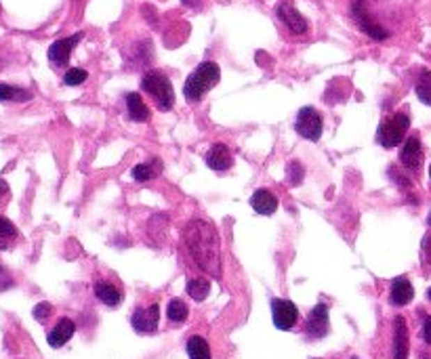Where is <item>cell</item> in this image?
Here are the masks:
<instances>
[{"instance_id": "6da1fadb", "label": "cell", "mask_w": 431, "mask_h": 359, "mask_svg": "<svg viewBox=\"0 0 431 359\" xmlns=\"http://www.w3.org/2000/svg\"><path fill=\"white\" fill-rule=\"evenodd\" d=\"M185 248L191 261L212 278L221 276V253H219V233L206 218H191L183 231Z\"/></svg>"}, {"instance_id": "7a4b0ae2", "label": "cell", "mask_w": 431, "mask_h": 359, "mask_svg": "<svg viewBox=\"0 0 431 359\" xmlns=\"http://www.w3.org/2000/svg\"><path fill=\"white\" fill-rule=\"evenodd\" d=\"M221 80V70L217 63L212 61H204L200 63L185 80V86H183V95L187 101L196 103L200 101L214 84H217Z\"/></svg>"}, {"instance_id": "3957f363", "label": "cell", "mask_w": 431, "mask_h": 359, "mask_svg": "<svg viewBox=\"0 0 431 359\" xmlns=\"http://www.w3.org/2000/svg\"><path fill=\"white\" fill-rule=\"evenodd\" d=\"M410 129V118L406 111H395L391 115H387L383 122L379 125V131H377V141L381 147L385 150H391L395 145L402 143V139L406 137Z\"/></svg>"}, {"instance_id": "277c9868", "label": "cell", "mask_w": 431, "mask_h": 359, "mask_svg": "<svg viewBox=\"0 0 431 359\" xmlns=\"http://www.w3.org/2000/svg\"><path fill=\"white\" fill-rule=\"evenodd\" d=\"M141 88L154 99L158 109H162V111L173 109L175 90H173V84H171L169 76H164L162 72H148L141 80Z\"/></svg>"}, {"instance_id": "5b68a950", "label": "cell", "mask_w": 431, "mask_h": 359, "mask_svg": "<svg viewBox=\"0 0 431 359\" xmlns=\"http://www.w3.org/2000/svg\"><path fill=\"white\" fill-rule=\"evenodd\" d=\"M322 129H324V122H322V115L318 109L313 107H303L297 113V122H295V131L307 139V141H318L322 137Z\"/></svg>"}, {"instance_id": "8992f818", "label": "cell", "mask_w": 431, "mask_h": 359, "mask_svg": "<svg viewBox=\"0 0 431 359\" xmlns=\"http://www.w3.org/2000/svg\"><path fill=\"white\" fill-rule=\"evenodd\" d=\"M272 317L274 326L278 330H292L299 321V309L295 303L286 298H274L272 301Z\"/></svg>"}, {"instance_id": "52a82bcc", "label": "cell", "mask_w": 431, "mask_h": 359, "mask_svg": "<svg viewBox=\"0 0 431 359\" xmlns=\"http://www.w3.org/2000/svg\"><path fill=\"white\" fill-rule=\"evenodd\" d=\"M331 321H329V307L324 303H320L311 309L305 321V332L311 338H324L329 334Z\"/></svg>"}, {"instance_id": "ba28073f", "label": "cell", "mask_w": 431, "mask_h": 359, "mask_svg": "<svg viewBox=\"0 0 431 359\" xmlns=\"http://www.w3.org/2000/svg\"><path fill=\"white\" fill-rule=\"evenodd\" d=\"M158 321H160V307L154 303L150 307H137L133 317H131V324L133 328L139 332V334H152L158 330Z\"/></svg>"}, {"instance_id": "9c48e42d", "label": "cell", "mask_w": 431, "mask_h": 359, "mask_svg": "<svg viewBox=\"0 0 431 359\" xmlns=\"http://www.w3.org/2000/svg\"><path fill=\"white\" fill-rule=\"evenodd\" d=\"M82 40V32H76L74 36L70 38H61V40H55L51 47H49V61L53 65H65L70 61V55L72 51L76 49V45Z\"/></svg>"}, {"instance_id": "30bf717a", "label": "cell", "mask_w": 431, "mask_h": 359, "mask_svg": "<svg viewBox=\"0 0 431 359\" xmlns=\"http://www.w3.org/2000/svg\"><path fill=\"white\" fill-rule=\"evenodd\" d=\"M400 162L412 173L421 170V166H423V147H421V141L416 137L406 139V143L402 145V152H400Z\"/></svg>"}, {"instance_id": "8fae6325", "label": "cell", "mask_w": 431, "mask_h": 359, "mask_svg": "<svg viewBox=\"0 0 431 359\" xmlns=\"http://www.w3.org/2000/svg\"><path fill=\"white\" fill-rule=\"evenodd\" d=\"M206 164H208V168H212V170L226 173L228 168H232V164H234V156H232V152H230L228 145H224V143H214V145L208 150V154H206Z\"/></svg>"}, {"instance_id": "7c38bea8", "label": "cell", "mask_w": 431, "mask_h": 359, "mask_svg": "<svg viewBox=\"0 0 431 359\" xmlns=\"http://www.w3.org/2000/svg\"><path fill=\"white\" fill-rule=\"evenodd\" d=\"M408 326L404 317H393V359H408Z\"/></svg>"}, {"instance_id": "4fadbf2b", "label": "cell", "mask_w": 431, "mask_h": 359, "mask_svg": "<svg viewBox=\"0 0 431 359\" xmlns=\"http://www.w3.org/2000/svg\"><path fill=\"white\" fill-rule=\"evenodd\" d=\"M278 15L284 22V26L292 32V34H305L307 32V22L305 17L290 5V3H282L278 7Z\"/></svg>"}, {"instance_id": "5bb4252c", "label": "cell", "mask_w": 431, "mask_h": 359, "mask_svg": "<svg viewBox=\"0 0 431 359\" xmlns=\"http://www.w3.org/2000/svg\"><path fill=\"white\" fill-rule=\"evenodd\" d=\"M414 298V288L408 278H395L389 290V303L393 307H404Z\"/></svg>"}, {"instance_id": "9a60e30c", "label": "cell", "mask_w": 431, "mask_h": 359, "mask_svg": "<svg viewBox=\"0 0 431 359\" xmlns=\"http://www.w3.org/2000/svg\"><path fill=\"white\" fill-rule=\"evenodd\" d=\"M74 332H76V324H74L72 319H68V317H61V319L57 321V326L49 332L47 340H49L51 346L59 349V346H63V344L74 336Z\"/></svg>"}, {"instance_id": "2e32d148", "label": "cell", "mask_w": 431, "mask_h": 359, "mask_svg": "<svg viewBox=\"0 0 431 359\" xmlns=\"http://www.w3.org/2000/svg\"><path fill=\"white\" fill-rule=\"evenodd\" d=\"M93 290H95V296H97L103 305H107V307H118V305L123 303V292H120L112 282L101 280V282H97V284L93 286Z\"/></svg>"}, {"instance_id": "e0dca14e", "label": "cell", "mask_w": 431, "mask_h": 359, "mask_svg": "<svg viewBox=\"0 0 431 359\" xmlns=\"http://www.w3.org/2000/svg\"><path fill=\"white\" fill-rule=\"evenodd\" d=\"M251 206L259 214H274L278 210V198L267 189H257L251 198Z\"/></svg>"}, {"instance_id": "ac0fdd59", "label": "cell", "mask_w": 431, "mask_h": 359, "mask_svg": "<svg viewBox=\"0 0 431 359\" xmlns=\"http://www.w3.org/2000/svg\"><path fill=\"white\" fill-rule=\"evenodd\" d=\"M125 101H127V109H129L131 120H135V122H146V120H150V107L146 105V101L141 99L139 93H129L125 97Z\"/></svg>"}, {"instance_id": "d6986e66", "label": "cell", "mask_w": 431, "mask_h": 359, "mask_svg": "<svg viewBox=\"0 0 431 359\" xmlns=\"http://www.w3.org/2000/svg\"><path fill=\"white\" fill-rule=\"evenodd\" d=\"M160 173H162V162H160L158 158H154V160H150V162L137 164V166L133 168V179L139 181V183H143V181L156 179Z\"/></svg>"}, {"instance_id": "ffe728a7", "label": "cell", "mask_w": 431, "mask_h": 359, "mask_svg": "<svg viewBox=\"0 0 431 359\" xmlns=\"http://www.w3.org/2000/svg\"><path fill=\"white\" fill-rule=\"evenodd\" d=\"M17 235H19L17 227L7 216H0V250L11 248L13 242L17 239Z\"/></svg>"}, {"instance_id": "44dd1931", "label": "cell", "mask_w": 431, "mask_h": 359, "mask_svg": "<svg viewBox=\"0 0 431 359\" xmlns=\"http://www.w3.org/2000/svg\"><path fill=\"white\" fill-rule=\"evenodd\" d=\"M187 355L189 359H210V346L206 342V338L202 336H191L187 340Z\"/></svg>"}, {"instance_id": "7402d4cb", "label": "cell", "mask_w": 431, "mask_h": 359, "mask_svg": "<svg viewBox=\"0 0 431 359\" xmlns=\"http://www.w3.org/2000/svg\"><path fill=\"white\" fill-rule=\"evenodd\" d=\"M414 90H416V97H418L425 105L431 107V72H429V70H423V72L418 74V80H416Z\"/></svg>"}, {"instance_id": "603a6c76", "label": "cell", "mask_w": 431, "mask_h": 359, "mask_svg": "<svg viewBox=\"0 0 431 359\" xmlns=\"http://www.w3.org/2000/svg\"><path fill=\"white\" fill-rule=\"evenodd\" d=\"M30 99H32V93H30V90L17 88V86H11V84H0V101H17V103H24V101H30Z\"/></svg>"}, {"instance_id": "cb8c5ba5", "label": "cell", "mask_w": 431, "mask_h": 359, "mask_svg": "<svg viewBox=\"0 0 431 359\" xmlns=\"http://www.w3.org/2000/svg\"><path fill=\"white\" fill-rule=\"evenodd\" d=\"M187 294L194 298V301H204L206 296H208V292H210V282L208 280H204V278H194V280H189L187 282Z\"/></svg>"}, {"instance_id": "d4e9b609", "label": "cell", "mask_w": 431, "mask_h": 359, "mask_svg": "<svg viewBox=\"0 0 431 359\" xmlns=\"http://www.w3.org/2000/svg\"><path fill=\"white\" fill-rule=\"evenodd\" d=\"M166 315H169V319H171V321L179 324V321H185V319H187L189 309H187V305H185L181 298H173V301L169 303Z\"/></svg>"}, {"instance_id": "484cf974", "label": "cell", "mask_w": 431, "mask_h": 359, "mask_svg": "<svg viewBox=\"0 0 431 359\" xmlns=\"http://www.w3.org/2000/svg\"><path fill=\"white\" fill-rule=\"evenodd\" d=\"M86 78H88V74H86L84 70H80V67H72V70L65 72V76H63V84H68V86H78V84H82Z\"/></svg>"}, {"instance_id": "4316f807", "label": "cell", "mask_w": 431, "mask_h": 359, "mask_svg": "<svg viewBox=\"0 0 431 359\" xmlns=\"http://www.w3.org/2000/svg\"><path fill=\"white\" fill-rule=\"evenodd\" d=\"M286 175H288V183L290 185H299L301 179H303V164L297 162V160H290L288 168H286Z\"/></svg>"}, {"instance_id": "83f0119b", "label": "cell", "mask_w": 431, "mask_h": 359, "mask_svg": "<svg viewBox=\"0 0 431 359\" xmlns=\"http://www.w3.org/2000/svg\"><path fill=\"white\" fill-rule=\"evenodd\" d=\"M421 257L427 267H431V233H427L421 242Z\"/></svg>"}, {"instance_id": "f1b7e54d", "label": "cell", "mask_w": 431, "mask_h": 359, "mask_svg": "<svg viewBox=\"0 0 431 359\" xmlns=\"http://www.w3.org/2000/svg\"><path fill=\"white\" fill-rule=\"evenodd\" d=\"M34 317L38 319V321H47L49 317H51V313H53V307L49 305V303H40V305H36L34 307Z\"/></svg>"}, {"instance_id": "f546056e", "label": "cell", "mask_w": 431, "mask_h": 359, "mask_svg": "<svg viewBox=\"0 0 431 359\" xmlns=\"http://www.w3.org/2000/svg\"><path fill=\"white\" fill-rule=\"evenodd\" d=\"M423 340L427 344H431V315H427L423 321Z\"/></svg>"}, {"instance_id": "4dcf8cb0", "label": "cell", "mask_w": 431, "mask_h": 359, "mask_svg": "<svg viewBox=\"0 0 431 359\" xmlns=\"http://www.w3.org/2000/svg\"><path fill=\"white\" fill-rule=\"evenodd\" d=\"M5 196H9V185L5 181H0V200H3Z\"/></svg>"}, {"instance_id": "1f68e13d", "label": "cell", "mask_w": 431, "mask_h": 359, "mask_svg": "<svg viewBox=\"0 0 431 359\" xmlns=\"http://www.w3.org/2000/svg\"><path fill=\"white\" fill-rule=\"evenodd\" d=\"M183 5H187V7H198L200 0H183Z\"/></svg>"}, {"instance_id": "d6a6232c", "label": "cell", "mask_w": 431, "mask_h": 359, "mask_svg": "<svg viewBox=\"0 0 431 359\" xmlns=\"http://www.w3.org/2000/svg\"><path fill=\"white\" fill-rule=\"evenodd\" d=\"M427 225L431 227V212H429V216H427Z\"/></svg>"}, {"instance_id": "836d02e7", "label": "cell", "mask_w": 431, "mask_h": 359, "mask_svg": "<svg viewBox=\"0 0 431 359\" xmlns=\"http://www.w3.org/2000/svg\"><path fill=\"white\" fill-rule=\"evenodd\" d=\"M427 298H429V301H431V288H429V290H427Z\"/></svg>"}, {"instance_id": "e575fe53", "label": "cell", "mask_w": 431, "mask_h": 359, "mask_svg": "<svg viewBox=\"0 0 431 359\" xmlns=\"http://www.w3.org/2000/svg\"><path fill=\"white\" fill-rule=\"evenodd\" d=\"M429 177H431V166H429Z\"/></svg>"}]
</instances>
